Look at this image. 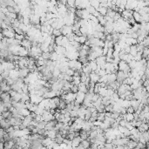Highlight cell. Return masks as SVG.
I'll return each mask as SVG.
<instances>
[{
    "mask_svg": "<svg viewBox=\"0 0 149 149\" xmlns=\"http://www.w3.org/2000/svg\"><path fill=\"white\" fill-rule=\"evenodd\" d=\"M60 31L61 33H62V35L64 36V37H65V36H67L68 34H71V33H72L73 31H72V28H71V26H68V25H64L62 27V28L60 29Z\"/></svg>",
    "mask_w": 149,
    "mask_h": 149,
    "instance_id": "1",
    "label": "cell"
},
{
    "mask_svg": "<svg viewBox=\"0 0 149 149\" xmlns=\"http://www.w3.org/2000/svg\"><path fill=\"white\" fill-rule=\"evenodd\" d=\"M125 78H127L126 75L125 74L124 71H119L117 72V81L120 84H123V82L125 81Z\"/></svg>",
    "mask_w": 149,
    "mask_h": 149,
    "instance_id": "2",
    "label": "cell"
},
{
    "mask_svg": "<svg viewBox=\"0 0 149 149\" xmlns=\"http://www.w3.org/2000/svg\"><path fill=\"white\" fill-rule=\"evenodd\" d=\"M85 98H86V93H83L78 92V93H77V95H76L75 102L76 103L79 104V105H82V104L84 103Z\"/></svg>",
    "mask_w": 149,
    "mask_h": 149,
    "instance_id": "3",
    "label": "cell"
},
{
    "mask_svg": "<svg viewBox=\"0 0 149 149\" xmlns=\"http://www.w3.org/2000/svg\"><path fill=\"white\" fill-rule=\"evenodd\" d=\"M133 17L134 20H135V22H136L137 24H142V23H144L142 16L140 14V12H139V11H133Z\"/></svg>",
    "mask_w": 149,
    "mask_h": 149,
    "instance_id": "4",
    "label": "cell"
},
{
    "mask_svg": "<svg viewBox=\"0 0 149 149\" xmlns=\"http://www.w3.org/2000/svg\"><path fill=\"white\" fill-rule=\"evenodd\" d=\"M18 72H19V78H26V77L31 73V71H30V70H29L28 67H25V68L20 69L19 71H18Z\"/></svg>",
    "mask_w": 149,
    "mask_h": 149,
    "instance_id": "5",
    "label": "cell"
},
{
    "mask_svg": "<svg viewBox=\"0 0 149 149\" xmlns=\"http://www.w3.org/2000/svg\"><path fill=\"white\" fill-rule=\"evenodd\" d=\"M90 78H91V81L93 83H95V84H97V83H99V78H100V76L99 75L98 73H96V72H92L91 74H90Z\"/></svg>",
    "mask_w": 149,
    "mask_h": 149,
    "instance_id": "6",
    "label": "cell"
},
{
    "mask_svg": "<svg viewBox=\"0 0 149 149\" xmlns=\"http://www.w3.org/2000/svg\"><path fill=\"white\" fill-rule=\"evenodd\" d=\"M81 141H82V139L80 138L79 136L78 137H76L74 138V140L72 141V144H71V147H73V149H75L76 147H78V146L81 144Z\"/></svg>",
    "mask_w": 149,
    "mask_h": 149,
    "instance_id": "7",
    "label": "cell"
},
{
    "mask_svg": "<svg viewBox=\"0 0 149 149\" xmlns=\"http://www.w3.org/2000/svg\"><path fill=\"white\" fill-rule=\"evenodd\" d=\"M96 63L98 64V65L101 66V65H105L106 63V56H101L96 58Z\"/></svg>",
    "mask_w": 149,
    "mask_h": 149,
    "instance_id": "8",
    "label": "cell"
},
{
    "mask_svg": "<svg viewBox=\"0 0 149 149\" xmlns=\"http://www.w3.org/2000/svg\"><path fill=\"white\" fill-rule=\"evenodd\" d=\"M141 100L133 99V100H132V101H131V106H133V109L135 110V112H136V111H138L139 107H140V106H141Z\"/></svg>",
    "mask_w": 149,
    "mask_h": 149,
    "instance_id": "9",
    "label": "cell"
},
{
    "mask_svg": "<svg viewBox=\"0 0 149 149\" xmlns=\"http://www.w3.org/2000/svg\"><path fill=\"white\" fill-rule=\"evenodd\" d=\"M10 78L14 80H17V78H19V72L17 71H15V70H12V71H10Z\"/></svg>",
    "mask_w": 149,
    "mask_h": 149,
    "instance_id": "10",
    "label": "cell"
},
{
    "mask_svg": "<svg viewBox=\"0 0 149 149\" xmlns=\"http://www.w3.org/2000/svg\"><path fill=\"white\" fill-rule=\"evenodd\" d=\"M117 81V74L111 73L108 75L107 74V83H113Z\"/></svg>",
    "mask_w": 149,
    "mask_h": 149,
    "instance_id": "11",
    "label": "cell"
},
{
    "mask_svg": "<svg viewBox=\"0 0 149 149\" xmlns=\"http://www.w3.org/2000/svg\"><path fill=\"white\" fill-rule=\"evenodd\" d=\"M78 92L83 93H88V88H87V86H86V84L81 83V84L78 86Z\"/></svg>",
    "mask_w": 149,
    "mask_h": 149,
    "instance_id": "12",
    "label": "cell"
},
{
    "mask_svg": "<svg viewBox=\"0 0 149 149\" xmlns=\"http://www.w3.org/2000/svg\"><path fill=\"white\" fill-rule=\"evenodd\" d=\"M99 12V14L101 16H104V17H106L107 15V11H108V9L107 8H105V7H100L97 10Z\"/></svg>",
    "mask_w": 149,
    "mask_h": 149,
    "instance_id": "13",
    "label": "cell"
},
{
    "mask_svg": "<svg viewBox=\"0 0 149 149\" xmlns=\"http://www.w3.org/2000/svg\"><path fill=\"white\" fill-rule=\"evenodd\" d=\"M78 52H79V58H86L89 55V52H87L84 49H81Z\"/></svg>",
    "mask_w": 149,
    "mask_h": 149,
    "instance_id": "14",
    "label": "cell"
},
{
    "mask_svg": "<svg viewBox=\"0 0 149 149\" xmlns=\"http://www.w3.org/2000/svg\"><path fill=\"white\" fill-rule=\"evenodd\" d=\"M137 146H138V142L130 140L129 142H128L127 145H126V147H127L129 149H134L135 147H137Z\"/></svg>",
    "mask_w": 149,
    "mask_h": 149,
    "instance_id": "15",
    "label": "cell"
},
{
    "mask_svg": "<svg viewBox=\"0 0 149 149\" xmlns=\"http://www.w3.org/2000/svg\"><path fill=\"white\" fill-rule=\"evenodd\" d=\"M129 54H131L133 57H135L138 54V51H137V47L136 46H132L130 48V52Z\"/></svg>",
    "mask_w": 149,
    "mask_h": 149,
    "instance_id": "16",
    "label": "cell"
},
{
    "mask_svg": "<svg viewBox=\"0 0 149 149\" xmlns=\"http://www.w3.org/2000/svg\"><path fill=\"white\" fill-rule=\"evenodd\" d=\"M89 65L91 66L92 70H93V72H95L98 69V64L96 63V61H90L89 62Z\"/></svg>",
    "mask_w": 149,
    "mask_h": 149,
    "instance_id": "17",
    "label": "cell"
},
{
    "mask_svg": "<svg viewBox=\"0 0 149 149\" xmlns=\"http://www.w3.org/2000/svg\"><path fill=\"white\" fill-rule=\"evenodd\" d=\"M81 145H82L86 149H90L92 144H91V142L88 141V140H85V141H81Z\"/></svg>",
    "mask_w": 149,
    "mask_h": 149,
    "instance_id": "18",
    "label": "cell"
},
{
    "mask_svg": "<svg viewBox=\"0 0 149 149\" xmlns=\"http://www.w3.org/2000/svg\"><path fill=\"white\" fill-rule=\"evenodd\" d=\"M46 124H47V122H46V121H45V120L40 121V122H39V124H38L37 128H38V129H39V130H41V129H46Z\"/></svg>",
    "mask_w": 149,
    "mask_h": 149,
    "instance_id": "19",
    "label": "cell"
},
{
    "mask_svg": "<svg viewBox=\"0 0 149 149\" xmlns=\"http://www.w3.org/2000/svg\"><path fill=\"white\" fill-rule=\"evenodd\" d=\"M107 88H100V90H99V94L100 95V97L101 98H104V97H106V96H107Z\"/></svg>",
    "mask_w": 149,
    "mask_h": 149,
    "instance_id": "20",
    "label": "cell"
},
{
    "mask_svg": "<svg viewBox=\"0 0 149 149\" xmlns=\"http://www.w3.org/2000/svg\"><path fill=\"white\" fill-rule=\"evenodd\" d=\"M11 100L15 102H20L22 100V94L21 93H17L13 98H11Z\"/></svg>",
    "mask_w": 149,
    "mask_h": 149,
    "instance_id": "21",
    "label": "cell"
},
{
    "mask_svg": "<svg viewBox=\"0 0 149 149\" xmlns=\"http://www.w3.org/2000/svg\"><path fill=\"white\" fill-rule=\"evenodd\" d=\"M86 11H88V12L90 13L91 15H93V14H94V13L96 12V11H97V10H96V9L94 8V7L92 6L91 4H89L88 6L86 7Z\"/></svg>",
    "mask_w": 149,
    "mask_h": 149,
    "instance_id": "22",
    "label": "cell"
},
{
    "mask_svg": "<svg viewBox=\"0 0 149 149\" xmlns=\"http://www.w3.org/2000/svg\"><path fill=\"white\" fill-rule=\"evenodd\" d=\"M90 4L93 7H94L96 10H98L100 6V1H90Z\"/></svg>",
    "mask_w": 149,
    "mask_h": 149,
    "instance_id": "23",
    "label": "cell"
},
{
    "mask_svg": "<svg viewBox=\"0 0 149 149\" xmlns=\"http://www.w3.org/2000/svg\"><path fill=\"white\" fill-rule=\"evenodd\" d=\"M51 56H52V53L49 52H43V53H42V57H43V58L45 60H49V59H51Z\"/></svg>",
    "mask_w": 149,
    "mask_h": 149,
    "instance_id": "24",
    "label": "cell"
},
{
    "mask_svg": "<svg viewBox=\"0 0 149 149\" xmlns=\"http://www.w3.org/2000/svg\"><path fill=\"white\" fill-rule=\"evenodd\" d=\"M103 36H104V33L100 32V31H94V32H93V37L95 38V39H101Z\"/></svg>",
    "mask_w": 149,
    "mask_h": 149,
    "instance_id": "25",
    "label": "cell"
},
{
    "mask_svg": "<svg viewBox=\"0 0 149 149\" xmlns=\"http://www.w3.org/2000/svg\"><path fill=\"white\" fill-rule=\"evenodd\" d=\"M72 84L74 86H79L81 84V80H80V78H78V77H73V79H72Z\"/></svg>",
    "mask_w": 149,
    "mask_h": 149,
    "instance_id": "26",
    "label": "cell"
},
{
    "mask_svg": "<svg viewBox=\"0 0 149 149\" xmlns=\"http://www.w3.org/2000/svg\"><path fill=\"white\" fill-rule=\"evenodd\" d=\"M116 11H112V10H111V9H108V11H107V15L108 17H112V18H113V17H115V15H116Z\"/></svg>",
    "mask_w": 149,
    "mask_h": 149,
    "instance_id": "27",
    "label": "cell"
},
{
    "mask_svg": "<svg viewBox=\"0 0 149 149\" xmlns=\"http://www.w3.org/2000/svg\"><path fill=\"white\" fill-rule=\"evenodd\" d=\"M126 120L128 122H132L134 120V114H131V113H126Z\"/></svg>",
    "mask_w": 149,
    "mask_h": 149,
    "instance_id": "28",
    "label": "cell"
},
{
    "mask_svg": "<svg viewBox=\"0 0 149 149\" xmlns=\"http://www.w3.org/2000/svg\"><path fill=\"white\" fill-rule=\"evenodd\" d=\"M52 35H53V36H55L56 38L59 37V36H63L62 33H61V31H60V30H57V29H56V30H53Z\"/></svg>",
    "mask_w": 149,
    "mask_h": 149,
    "instance_id": "29",
    "label": "cell"
},
{
    "mask_svg": "<svg viewBox=\"0 0 149 149\" xmlns=\"http://www.w3.org/2000/svg\"><path fill=\"white\" fill-rule=\"evenodd\" d=\"M105 147H106V149H115V146L112 143H106Z\"/></svg>",
    "mask_w": 149,
    "mask_h": 149,
    "instance_id": "30",
    "label": "cell"
},
{
    "mask_svg": "<svg viewBox=\"0 0 149 149\" xmlns=\"http://www.w3.org/2000/svg\"><path fill=\"white\" fill-rule=\"evenodd\" d=\"M71 91L72 93H74V94H77V93H78V86H72V87H71Z\"/></svg>",
    "mask_w": 149,
    "mask_h": 149,
    "instance_id": "31",
    "label": "cell"
},
{
    "mask_svg": "<svg viewBox=\"0 0 149 149\" xmlns=\"http://www.w3.org/2000/svg\"><path fill=\"white\" fill-rule=\"evenodd\" d=\"M141 44H142V45L145 46V47H148V46H149V36L146 38V39L143 40V42Z\"/></svg>",
    "mask_w": 149,
    "mask_h": 149,
    "instance_id": "32",
    "label": "cell"
},
{
    "mask_svg": "<svg viewBox=\"0 0 149 149\" xmlns=\"http://www.w3.org/2000/svg\"><path fill=\"white\" fill-rule=\"evenodd\" d=\"M113 52H114V48H113V49H109L108 50V53H107V55H106V57L113 58Z\"/></svg>",
    "mask_w": 149,
    "mask_h": 149,
    "instance_id": "33",
    "label": "cell"
},
{
    "mask_svg": "<svg viewBox=\"0 0 149 149\" xmlns=\"http://www.w3.org/2000/svg\"><path fill=\"white\" fill-rule=\"evenodd\" d=\"M74 72H75V71H74L73 69H71V68H69V69L67 70L66 71V74L69 76H71V77H73L74 76Z\"/></svg>",
    "mask_w": 149,
    "mask_h": 149,
    "instance_id": "34",
    "label": "cell"
},
{
    "mask_svg": "<svg viewBox=\"0 0 149 149\" xmlns=\"http://www.w3.org/2000/svg\"><path fill=\"white\" fill-rule=\"evenodd\" d=\"M70 113H71V118H78V111L72 110Z\"/></svg>",
    "mask_w": 149,
    "mask_h": 149,
    "instance_id": "35",
    "label": "cell"
},
{
    "mask_svg": "<svg viewBox=\"0 0 149 149\" xmlns=\"http://www.w3.org/2000/svg\"><path fill=\"white\" fill-rule=\"evenodd\" d=\"M108 50H109V48L107 47L106 45H105V46L103 47V56H106V55H107Z\"/></svg>",
    "mask_w": 149,
    "mask_h": 149,
    "instance_id": "36",
    "label": "cell"
},
{
    "mask_svg": "<svg viewBox=\"0 0 149 149\" xmlns=\"http://www.w3.org/2000/svg\"><path fill=\"white\" fill-rule=\"evenodd\" d=\"M126 112H127V113L133 114L134 112H135V110L133 109V106H130V107H128L127 109H126Z\"/></svg>",
    "mask_w": 149,
    "mask_h": 149,
    "instance_id": "37",
    "label": "cell"
},
{
    "mask_svg": "<svg viewBox=\"0 0 149 149\" xmlns=\"http://www.w3.org/2000/svg\"><path fill=\"white\" fill-rule=\"evenodd\" d=\"M64 143L67 146H71V144H72V141H70L69 139L65 138V139H64Z\"/></svg>",
    "mask_w": 149,
    "mask_h": 149,
    "instance_id": "38",
    "label": "cell"
},
{
    "mask_svg": "<svg viewBox=\"0 0 149 149\" xmlns=\"http://www.w3.org/2000/svg\"><path fill=\"white\" fill-rule=\"evenodd\" d=\"M7 10H8V12H9V13H16L15 8H14V7L8 6V7H7Z\"/></svg>",
    "mask_w": 149,
    "mask_h": 149,
    "instance_id": "39",
    "label": "cell"
},
{
    "mask_svg": "<svg viewBox=\"0 0 149 149\" xmlns=\"http://www.w3.org/2000/svg\"><path fill=\"white\" fill-rule=\"evenodd\" d=\"M99 74L100 77H103V76H106V70H100V71H99Z\"/></svg>",
    "mask_w": 149,
    "mask_h": 149,
    "instance_id": "40",
    "label": "cell"
},
{
    "mask_svg": "<svg viewBox=\"0 0 149 149\" xmlns=\"http://www.w3.org/2000/svg\"><path fill=\"white\" fill-rule=\"evenodd\" d=\"M106 41L107 42H111L112 41V34H108L106 37Z\"/></svg>",
    "mask_w": 149,
    "mask_h": 149,
    "instance_id": "41",
    "label": "cell"
},
{
    "mask_svg": "<svg viewBox=\"0 0 149 149\" xmlns=\"http://www.w3.org/2000/svg\"><path fill=\"white\" fill-rule=\"evenodd\" d=\"M145 75H146V77H147V79H149V69H147V68L145 71Z\"/></svg>",
    "mask_w": 149,
    "mask_h": 149,
    "instance_id": "42",
    "label": "cell"
},
{
    "mask_svg": "<svg viewBox=\"0 0 149 149\" xmlns=\"http://www.w3.org/2000/svg\"><path fill=\"white\" fill-rule=\"evenodd\" d=\"M98 149H106V147H105V145L98 146Z\"/></svg>",
    "mask_w": 149,
    "mask_h": 149,
    "instance_id": "43",
    "label": "cell"
},
{
    "mask_svg": "<svg viewBox=\"0 0 149 149\" xmlns=\"http://www.w3.org/2000/svg\"><path fill=\"white\" fill-rule=\"evenodd\" d=\"M75 149H86V148H85V147H83V146L82 145H81V144H80V145L79 146H78V147H76V148Z\"/></svg>",
    "mask_w": 149,
    "mask_h": 149,
    "instance_id": "44",
    "label": "cell"
},
{
    "mask_svg": "<svg viewBox=\"0 0 149 149\" xmlns=\"http://www.w3.org/2000/svg\"><path fill=\"white\" fill-rule=\"evenodd\" d=\"M41 149H47V147H43Z\"/></svg>",
    "mask_w": 149,
    "mask_h": 149,
    "instance_id": "45",
    "label": "cell"
}]
</instances>
